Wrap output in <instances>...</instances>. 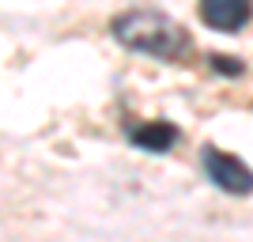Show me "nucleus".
<instances>
[{"label": "nucleus", "instance_id": "obj_1", "mask_svg": "<svg viewBox=\"0 0 253 242\" xmlns=\"http://www.w3.org/2000/svg\"><path fill=\"white\" fill-rule=\"evenodd\" d=\"M114 38L136 53L167 57V61L185 49V31L174 19H167L163 11H125V15H117Z\"/></svg>", "mask_w": 253, "mask_h": 242}, {"label": "nucleus", "instance_id": "obj_2", "mask_svg": "<svg viewBox=\"0 0 253 242\" xmlns=\"http://www.w3.org/2000/svg\"><path fill=\"white\" fill-rule=\"evenodd\" d=\"M204 170H208V178L227 193H238V197L253 193V170L246 167L238 155H227L219 147H204Z\"/></svg>", "mask_w": 253, "mask_h": 242}, {"label": "nucleus", "instance_id": "obj_3", "mask_svg": "<svg viewBox=\"0 0 253 242\" xmlns=\"http://www.w3.org/2000/svg\"><path fill=\"white\" fill-rule=\"evenodd\" d=\"M253 0H201V19L211 31H242L250 23Z\"/></svg>", "mask_w": 253, "mask_h": 242}, {"label": "nucleus", "instance_id": "obj_4", "mask_svg": "<svg viewBox=\"0 0 253 242\" xmlns=\"http://www.w3.org/2000/svg\"><path fill=\"white\" fill-rule=\"evenodd\" d=\"M128 140L132 144H140L144 151H167L174 140H178V129L167 125V121H148V125H140L128 133Z\"/></svg>", "mask_w": 253, "mask_h": 242}, {"label": "nucleus", "instance_id": "obj_5", "mask_svg": "<svg viewBox=\"0 0 253 242\" xmlns=\"http://www.w3.org/2000/svg\"><path fill=\"white\" fill-rule=\"evenodd\" d=\"M211 64H215L219 72H231V76H238V72H242V64L234 61V57H211Z\"/></svg>", "mask_w": 253, "mask_h": 242}]
</instances>
